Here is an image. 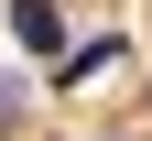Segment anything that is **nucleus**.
Here are the masks:
<instances>
[{
    "mask_svg": "<svg viewBox=\"0 0 152 141\" xmlns=\"http://www.w3.org/2000/svg\"><path fill=\"white\" fill-rule=\"evenodd\" d=\"M11 119H22V87H11V76H0V130H11Z\"/></svg>",
    "mask_w": 152,
    "mask_h": 141,
    "instance_id": "nucleus-2",
    "label": "nucleus"
},
{
    "mask_svg": "<svg viewBox=\"0 0 152 141\" xmlns=\"http://www.w3.org/2000/svg\"><path fill=\"white\" fill-rule=\"evenodd\" d=\"M11 33H22L33 54H65V11H54V0H11Z\"/></svg>",
    "mask_w": 152,
    "mask_h": 141,
    "instance_id": "nucleus-1",
    "label": "nucleus"
}]
</instances>
